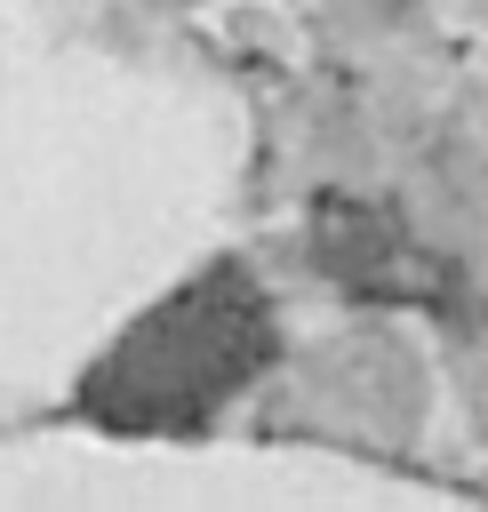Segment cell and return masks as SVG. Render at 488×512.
<instances>
[{
    "instance_id": "cell-1",
    "label": "cell",
    "mask_w": 488,
    "mask_h": 512,
    "mask_svg": "<svg viewBox=\"0 0 488 512\" xmlns=\"http://www.w3.org/2000/svg\"><path fill=\"white\" fill-rule=\"evenodd\" d=\"M256 296L240 280H200L184 288L168 312H152L104 368V392L112 400H136L152 424H176V416H200L208 400H224L248 360H256Z\"/></svg>"
}]
</instances>
